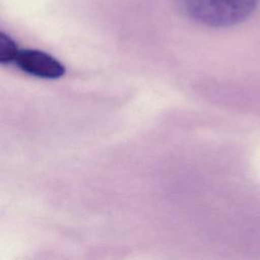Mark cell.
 Listing matches in <instances>:
<instances>
[{
  "mask_svg": "<svg viewBox=\"0 0 260 260\" xmlns=\"http://www.w3.org/2000/svg\"><path fill=\"white\" fill-rule=\"evenodd\" d=\"M186 14L210 27H226L247 19L258 0H181Z\"/></svg>",
  "mask_w": 260,
  "mask_h": 260,
  "instance_id": "cell-1",
  "label": "cell"
},
{
  "mask_svg": "<svg viewBox=\"0 0 260 260\" xmlns=\"http://www.w3.org/2000/svg\"><path fill=\"white\" fill-rule=\"evenodd\" d=\"M14 63L23 72L47 79L59 78L66 71L64 65L56 58L35 49L20 50Z\"/></svg>",
  "mask_w": 260,
  "mask_h": 260,
  "instance_id": "cell-2",
  "label": "cell"
},
{
  "mask_svg": "<svg viewBox=\"0 0 260 260\" xmlns=\"http://www.w3.org/2000/svg\"><path fill=\"white\" fill-rule=\"evenodd\" d=\"M20 50L16 43L5 32H0V62L1 64H9L15 62Z\"/></svg>",
  "mask_w": 260,
  "mask_h": 260,
  "instance_id": "cell-3",
  "label": "cell"
}]
</instances>
